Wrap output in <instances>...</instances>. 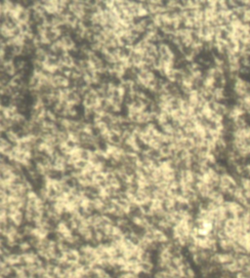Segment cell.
I'll return each instance as SVG.
<instances>
[{
    "mask_svg": "<svg viewBox=\"0 0 250 278\" xmlns=\"http://www.w3.org/2000/svg\"><path fill=\"white\" fill-rule=\"evenodd\" d=\"M59 40L62 43V47H64L67 51V50H71L72 48H75V41L72 40L71 37L70 35L69 36H61L60 35Z\"/></svg>",
    "mask_w": 250,
    "mask_h": 278,
    "instance_id": "obj_1",
    "label": "cell"
},
{
    "mask_svg": "<svg viewBox=\"0 0 250 278\" xmlns=\"http://www.w3.org/2000/svg\"><path fill=\"white\" fill-rule=\"evenodd\" d=\"M16 18L18 20V22L20 24L22 22H28V20H30V14H28V11L26 9H21L18 13L16 15Z\"/></svg>",
    "mask_w": 250,
    "mask_h": 278,
    "instance_id": "obj_2",
    "label": "cell"
},
{
    "mask_svg": "<svg viewBox=\"0 0 250 278\" xmlns=\"http://www.w3.org/2000/svg\"><path fill=\"white\" fill-rule=\"evenodd\" d=\"M109 143H111L115 145H119L122 144V137L120 134L118 133H115V132H111L110 133V141Z\"/></svg>",
    "mask_w": 250,
    "mask_h": 278,
    "instance_id": "obj_3",
    "label": "cell"
},
{
    "mask_svg": "<svg viewBox=\"0 0 250 278\" xmlns=\"http://www.w3.org/2000/svg\"><path fill=\"white\" fill-rule=\"evenodd\" d=\"M47 60H48L47 53L45 52V51H43V50L38 49L37 52H36V55H35V60L34 61H37V62H39V63H41V64H45L47 62Z\"/></svg>",
    "mask_w": 250,
    "mask_h": 278,
    "instance_id": "obj_4",
    "label": "cell"
},
{
    "mask_svg": "<svg viewBox=\"0 0 250 278\" xmlns=\"http://www.w3.org/2000/svg\"><path fill=\"white\" fill-rule=\"evenodd\" d=\"M39 104L45 107H48L49 105H52V96H48V95L40 96L39 97Z\"/></svg>",
    "mask_w": 250,
    "mask_h": 278,
    "instance_id": "obj_5",
    "label": "cell"
},
{
    "mask_svg": "<svg viewBox=\"0 0 250 278\" xmlns=\"http://www.w3.org/2000/svg\"><path fill=\"white\" fill-rule=\"evenodd\" d=\"M60 60H61V63L62 65L69 66H73V62H75V60H73L67 53L65 54L64 56H62L60 58Z\"/></svg>",
    "mask_w": 250,
    "mask_h": 278,
    "instance_id": "obj_6",
    "label": "cell"
},
{
    "mask_svg": "<svg viewBox=\"0 0 250 278\" xmlns=\"http://www.w3.org/2000/svg\"><path fill=\"white\" fill-rule=\"evenodd\" d=\"M156 51H157L158 57H160V58H161V57H163V56H165V55H167V54L170 53L169 47L166 46V45H163V44H161L160 46L156 47Z\"/></svg>",
    "mask_w": 250,
    "mask_h": 278,
    "instance_id": "obj_7",
    "label": "cell"
},
{
    "mask_svg": "<svg viewBox=\"0 0 250 278\" xmlns=\"http://www.w3.org/2000/svg\"><path fill=\"white\" fill-rule=\"evenodd\" d=\"M100 121L102 123L106 124V125H107V126H111V124L113 123V118H112L111 115L107 114V113H104V114H102V116L100 118Z\"/></svg>",
    "mask_w": 250,
    "mask_h": 278,
    "instance_id": "obj_8",
    "label": "cell"
},
{
    "mask_svg": "<svg viewBox=\"0 0 250 278\" xmlns=\"http://www.w3.org/2000/svg\"><path fill=\"white\" fill-rule=\"evenodd\" d=\"M33 70H34L35 74H41L42 71L45 70V65L39 63L37 61L33 62Z\"/></svg>",
    "mask_w": 250,
    "mask_h": 278,
    "instance_id": "obj_9",
    "label": "cell"
},
{
    "mask_svg": "<svg viewBox=\"0 0 250 278\" xmlns=\"http://www.w3.org/2000/svg\"><path fill=\"white\" fill-rule=\"evenodd\" d=\"M150 120H151V114L150 113H147L145 111H141L140 118H139V123L146 124V123H149Z\"/></svg>",
    "mask_w": 250,
    "mask_h": 278,
    "instance_id": "obj_10",
    "label": "cell"
},
{
    "mask_svg": "<svg viewBox=\"0 0 250 278\" xmlns=\"http://www.w3.org/2000/svg\"><path fill=\"white\" fill-rule=\"evenodd\" d=\"M11 84L14 85V86L16 87H19V88H22V86H24V81H22V78L21 76H14L12 78V80H11Z\"/></svg>",
    "mask_w": 250,
    "mask_h": 278,
    "instance_id": "obj_11",
    "label": "cell"
},
{
    "mask_svg": "<svg viewBox=\"0 0 250 278\" xmlns=\"http://www.w3.org/2000/svg\"><path fill=\"white\" fill-rule=\"evenodd\" d=\"M161 61H162V63H163L164 65L173 64V62H174V56H173L171 53H169V54H167V55H165V56L161 57Z\"/></svg>",
    "mask_w": 250,
    "mask_h": 278,
    "instance_id": "obj_12",
    "label": "cell"
},
{
    "mask_svg": "<svg viewBox=\"0 0 250 278\" xmlns=\"http://www.w3.org/2000/svg\"><path fill=\"white\" fill-rule=\"evenodd\" d=\"M19 26L21 28V30H22V33L24 35L30 33V25H28L27 22H22V24H20Z\"/></svg>",
    "mask_w": 250,
    "mask_h": 278,
    "instance_id": "obj_13",
    "label": "cell"
},
{
    "mask_svg": "<svg viewBox=\"0 0 250 278\" xmlns=\"http://www.w3.org/2000/svg\"><path fill=\"white\" fill-rule=\"evenodd\" d=\"M157 83H158V79L151 78V79H150L149 81H147V88H149V89H151V90H155V88L156 87Z\"/></svg>",
    "mask_w": 250,
    "mask_h": 278,
    "instance_id": "obj_14",
    "label": "cell"
},
{
    "mask_svg": "<svg viewBox=\"0 0 250 278\" xmlns=\"http://www.w3.org/2000/svg\"><path fill=\"white\" fill-rule=\"evenodd\" d=\"M162 66H163V63H162L160 57H157V58H155V63H153V69L160 70L161 67H162Z\"/></svg>",
    "mask_w": 250,
    "mask_h": 278,
    "instance_id": "obj_15",
    "label": "cell"
},
{
    "mask_svg": "<svg viewBox=\"0 0 250 278\" xmlns=\"http://www.w3.org/2000/svg\"><path fill=\"white\" fill-rule=\"evenodd\" d=\"M142 140H143V141L145 144H147V145H151V143L152 141V137H151V136L149 134H144L142 135Z\"/></svg>",
    "mask_w": 250,
    "mask_h": 278,
    "instance_id": "obj_16",
    "label": "cell"
},
{
    "mask_svg": "<svg viewBox=\"0 0 250 278\" xmlns=\"http://www.w3.org/2000/svg\"><path fill=\"white\" fill-rule=\"evenodd\" d=\"M11 144L9 143L8 141H5V140H0V151L4 150L5 149H7L8 146H10Z\"/></svg>",
    "mask_w": 250,
    "mask_h": 278,
    "instance_id": "obj_17",
    "label": "cell"
},
{
    "mask_svg": "<svg viewBox=\"0 0 250 278\" xmlns=\"http://www.w3.org/2000/svg\"><path fill=\"white\" fill-rule=\"evenodd\" d=\"M111 104V101L110 100H107V99H103V100H100L99 101V105L103 107L104 109H107V106Z\"/></svg>",
    "mask_w": 250,
    "mask_h": 278,
    "instance_id": "obj_18",
    "label": "cell"
}]
</instances>
